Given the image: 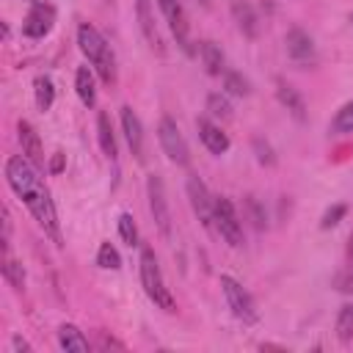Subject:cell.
Segmentation results:
<instances>
[{
  "instance_id": "cell-11",
  "label": "cell",
  "mask_w": 353,
  "mask_h": 353,
  "mask_svg": "<svg viewBox=\"0 0 353 353\" xmlns=\"http://www.w3.org/2000/svg\"><path fill=\"white\" fill-rule=\"evenodd\" d=\"M284 44H287V55L295 63H312L314 61V39L303 28H290L284 36Z\"/></svg>"
},
{
  "instance_id": "cell-30",
  "label": "cell",
  "mask_w": 353,
  "mask_h": 353,
  "mask_svg": "<svg viewBox=\"0 0 353 353\" xmlns=\"http://www.w3.org/2000/svg\"><path fill=\"white\" fill-rule=\"evenodd\" d=\"M345 212H347V207H345V204H334V207H328V210L323 212V218H320V226H323V229L336 226V223L345 218Z\"/></svg>"
},
{
  "instance_id": "cell-7",
  "label": "cell",
  "mask_w": 353,
  "mask_h": 353,
  "mask_svg": "<svg viewBox=\"0 0 353 353\" xmlns=\"http://www.w3.org/2000/svg\"><path fill=\"white\" fill-rule=\"evenodd\" d=\"M146 196H149V210L152 218L157 223V232L163 237H171V210H168V199H165V188L163 179L157 174L146 176Z\"/></svg>"
},
{
  "instance_id": "cell-35",
  "label": "cell",
  "mask_w": 353,
  "mask_h": 353,
  "mask_svg": "<svg viewBox=\"0 0 353 353\" xmlns=\"http://www.w3.org/2000/svg\"><path fill=\"white\" fill-rule=\"evenodd\" d=\"M14 350H30V345H28L25 339H19V336H14Z\"/></svg>"
},
{
  "instance_id": "cell-22",
  "label": "cell",
  "mask_w": 353,
  "mask_h": 353,
  "mask_svg": "<svg viewBox=\"0 0 353 353\" xmlns=\"http://www.w3.org/2000/svg\"><path fill=\"white\" fill-rule=\"evenodd\" d=\"M33 91H36V105H39V110H50L52 102H55V85H52V80H50L47 74H39V77L33 80Z\"/></svg>"
},
{
  "instance_id": "cell-8",
  "label": "cell",
  "mask_w": 353,
  "mask_h": 353,
  "mask_svg": "<svg viewBox=\"0 0 353 353\" xmlns=\"http://www.w3.org/2000/svg\"><path fill=\"white\" fill-rule=\"evenodd\" d=\"M157 6L163 11V17H165V22H168V28H171V33L176 39V44L190 55L193 52V47H190V25H188V14H185L182 3L179 0H157Z\"/></svg>"
},
{
  "instance_id": "cell-16",
  "label": "cell",
  "mask_w": 353,
  "mask_h": 353,
  "mask_svg": "<svg viewBox=\"0 0 353 353\" xmlns=\"http://www.w3.org/2000/svg\"><path fill=\"white\" fill-rule=\"evenodd\" d=\"M232 17H234V22H237V28H240L243 36H248V39H256L259 36V17H256V11H254L251 3L234 0L232 3Z\"/></svg>"
},
{
  "instance_id": "cell-19",
  "label": "cell",
  "mask_w": 353,
  "mask_h": 353,
  "mask_svg": "<svg viewBox=\"0 0 353 353\" xmlns=\"http://www.w3.org/2000/svg\"><path fill=\"white\" fill-rule=\"evenodd\" d=\"M58 345H61V350H66V353H85L91 345H88V339L83 336V331L77 328V325H72V323H63L61 328H58Z\"/></svg>"
},
{
  "instance_id": "cell-31",
  "label": "cell",
  "mask_w": 353,
  "mask_h": 353,
  "mask_svg": "<svg viewBox=\"0 0 353 353\" xmlns=\"http://www.w3.org/2000/svg\"><path fill=\"white\" fill-rule=\"evenodd\" d=\"M245 207H248V218H251L254 229H265V212L259 210V204H256L254 196H245Z\"/></svg>"
},
{
  "instance_id": "cell-39",
  "label": "cell",
  "mask_w": 353,
  "mask_h": 353,
  "mask_svg": "<svg viewBox=\"0 0 353 353\" xmlns=\"http://www.w3.org/2000/svg\"><path fill=\"white\" fill-rule=\"evenodd\" d=\"M350 22H353V17H350Z\"/></svg>"
},
{
  "instance_id": "cell-23",
  "label": "cell",
  "mask_w": 353,
  "mask_h": 353,
  "mask_svg": "<svg viewBox=\"0 0 353 353\" xmlns=\"http://www.w3.org/2000/svg\"><path fill=\"white\" fill-rule=\"evenodd\" d=\"M336 339L347 345L353 339V303H345L336 314Z\"/></svg>"
},
{
  "instance_id": "cell-37",
  "label": "cell",
  "mask_w": 353,
  "mask_h": 353,
  "mask_svg": "<svg viewBox=\"0 0 353 353\" xmlns=\"http://www.w3.org/2000/svg\"><path fill=\"white\" fill-rule=\"evenodd\" d=\"M199 3H210V0H199Z\"/></svg>"
},
{
  "instance_id": "cell-9",
  "label": "cell",
  "mask_w": 353,
  "mask_h": 353,
  "mask_svg": "<svg viewBox=\"0 0 353 353\" xmlns=\"http://www.w3.org/2000/svg\"><path fill=\"white\" fill-rule=\"evenodd\" d=\"M52 25H55V8L50 3H36L22 22V33L28 39H44L52 30Z\"/></svg>"
},
{
  "instance_id": "cell-10",
  "label": "cell",
  "mask_w": 353,
  "mask_h": 353,
  "mask_svg": "<svg viewBox=\"0 0 353 353\" xmlns=\"http://www.w3.org/2000/svg\"><path fill=\"white\" fill-rule=\"evenodd\" d=\"M188 199H190V207H193L196 218L204 226H212V196H210L207 185L193 174L188 176Z\"/></svg>"
},
{
  "instance_id": "cell-38",
  "label": "cell",
  "mask_w": 353,
  "mask_h": 353,
  "mask_svg": "<svg viewBox=\"0 0 353 353\" xmlns=\"http://www.w3.org/2000/svg\"><path fill=\"white\" fill-rule=\"evenodd\" d=\"M33 3H39V0H33Z\"/></svg>"
},
{
  "instance_id": "cell-20",
  "label": "cell",
  "mask_w": 353,
  "mask_h": 353,
  "mask_svg": "<svg viewBox=\"0 0 353 353\" xmlns=\"http://www.w3.org/2000/svg\"><path fill=\"white\" fill-rule=\"evenodd\" d=\"M74 91H77V97L85 108L97 105V83H94V72L88 66H80L74 72Z\"/></svg>"
},
{
  "instance_id": "cell-13",
  "label": "cell",
  "mask_w": 353,
  "mask_h": 353,
  "mask_svg": "<svg viewBox=\"0 0 353 353\" xmlns=\"http://www.w3.org/2000/svg\"><path fill=\"white\" fill-rule=\"evenodd\" d=\"M135 14H138V25H141V33H143V39L149 41V47H152L154 52H163V39H160L157 25H154L152 0H135Z\"/></svg>"
},
{
  "instance_id": "cell-34",
  "label": "cell",
  "mask_w": 353,
  "mask_h": 353,
  "mask_svg": "<svg viewBox=\"0 0 353 353\" xmlns=\"http://www.w3.org/2000/svg\"><path fill=\"white\" fill-rule=\"evenodd\" d=\"M61 168H63V154H61V152H55V154H52V163H50V171H52V174H58Z\"/></svg>"
},
{
  "instance_id": "cell-3",
  "label": "cell",
  "mask_w": 353,
  "mask_h": 353,
  "mask_svg": "<svg viewBox=\"0 0 353 353\" xmlns=\"http://www.w3.org/2000/svg\"><path fill=\"white\" fill-rule=\"evenodd\" d=\"M138 268H141V284H143L146 298H149V301H152L157 309H163L165 314H174V312H176V301H174L171 290L165 287L163 270H160L157 256H154V251H152L149 245H143V248H141Z\"/></svg>"
},
{
  "instance_id": "cell-36",
  "label": "cell",
  "mask_w": 353,
  "mask_h": 353,
  "mask_svg": "<svg viewBox=\"0 0 353 353\" xmlns=\"http://www.w3.org/2000/svg\"><path fill=\"white\" fill-rule=\"evenodd\" d=\"M347 262H350V268H353V234H350V240H347Z\"/></svg>"
},
{
  "instance_id": "cell-12",
  "label": "cell",
  "mask_w": 353,
  "mask_h": 353,
  "mask_svg": "<svg viewBox=\"0 0 353 353\" xmlns=\"http://www.w3.org/2000/svg\"><path fill=\"white\" fill-rule=\"evenodd\" d=\"M17 132H19V143H22V154L41 171L44 168V149H41V141H39V132L33 130L30 121H19L17 124Z\"/></svg>"
},
{
  "instance_id": "cell-25",
  "label": "cell",
  "mask_w": 353,
  "mask_h": 353,
  "mask_svg": "<svg viewBox=\"0 0 353 353\" xmlns=\"http://www.w3.org/2000/svg\"><path fill=\"white\" fill-rule=\"evenodd\" d=\"M223 88L232 97H248L251 94V85L240 72H223Z\"/></svg>"
},
{
  "instance_id": "cell-2",
  "label": "cell",
  "mask_w": 353,
  "mask_h": 353,
  "mask_svg": "<svg viewBox=\"0 0 353 353\" xmlns=\"http://www.w3.org/2000/svg\"><path fill=\"white\" fill-rule=\"evenodd\" d=\"M77 44H80V52L88 58L91 69L99 74V80L105 85H113L116 83V55H113L108 39L91 22H83L77 28Z\"/></svg>"
},
{
  "instance_id": "cell-32",
  "label": "cell",
  "mask_w": 353,
  "mask_h": 353,
  "mask_svg": "<svg viewBox=\"0 0 353 353\" xmlns=\"http://www.w3.org/2000/svg\"><path fill=\"white\" fill-rule=\"evenodd\" d=\"M254 149H256V160L262 163V165H273L276 163V157H273V149L262 141V138H254Z\"/></svg>"
},
{
  "instance_id": "cell-27",
  "label": "cell",
  "mask_w": 353,
  "mask_h": 353,
  "mask_svg": "<svg viewBox=\"0 0 353 353\" xmlns=\"http://www.w3.org/2000/svg\"><path fill=\"white\" fill-rule=\"evenodd\" d=\"M3 279L19 292V290L25 287V270H22V265H19L17 259H6V265H3Z\"/></svg>"
},
{
  "instance_id": "cell-17",
  "label": "cell",
  "mask_w": 353,
  "mask_h": 353,
  "mask_svg": "<svg viewBox=\"0 0 353 353\" xmlns=\"http://www.w3.org/2000/svg\"><path fill=\"white\" fill-rule=\"evenodd\" d=\"M276 97H279V102L298 119V121H303L306 119V105H303V97L290 85V83H284V80H276Z\"/></svg>"
},
{
  "instance_id": "cell-6",
  "label": "cell",
  "mask_w": 353,
  "mask_h": 353,
  "mask_svg": "<svg viewBox=\"0 0 353 353\" xmlns=\"http://www.w3.org/2000/svg\"><path fill=\"white\" fill-rule=\"evenodd\" d=\"M157 138H160V146H163V152L168 154L171 163H176V165H188L190 163V149H188V143H185V138H182V132H179V127H176V121L171 116L160 119Z\"/></svg>"
},
{
  "instance_id": "cell-21",
  "label": "cell",
  "mask_w": 353,
  "mask_h": 353,
  "mask_svg": "<svg viewBox=\"0 0 353 353\" xmlns=\"http://www.w3.org/2000/svg\"><path fill=\"white\" fill-rule=\"evenodd\" d=\"M199 55H201V63H204L207 74H223L226 72V58H223V52L215 41H201Z\"/></svg>"
},
{
  "instance_id": "cell-33",
  "label": "cell",
  "mask_w": 353,
  "mask_h": 353,
  "mask_svg": "<svg viewBox=\"0 0 353 353\" xmlns=\"http://www.w3.org/2000/svg\"><path fill=\"white\" fill-rule=\"evenodd\" d=\"M334 287L339 292H353V270H342L334 276Z\"/></svg>"
},
{
  "instance_id": "cell-28",
  "label": "cell",
  "mask_w": 353,
  "mask_h": 353,
  "mask_svg": "<svg viewBox=\"0 0 353 353\" xmlns=\"http://www.w3.org/2000/svg\"><path fill=\"white\" fill-rule=\"evenodd\" d=\"M207 110H210V116H215V119H232V105H229V99L221 97V94H210V97H207Z\"/></svg>"
},
{
  "instance_id": "cell-26",
  "label": "cell",
  "mask_w": 353,
  "mask_h": 353,
  "mask_svg": "<svg viewBox=\"0 0 353 353\" xmlns=\"http://www.w3.org/2000/svg\"><path fill=\"white\" fill-rule=\"evenodd\" d=\"M97 265L105 268V270H119L121 268V256L110 243H102L99 251H97Z\"/></svg>"
},
{
  "instance_id": "cell-5",
  "label": "cell",
  "mask_w": 353,
  "mask_h": 353,
  "mask_svg": "<svg viewBox=\"0 0 353 353\" xmlns=\"http://www.w3.org/2000/svg\"><path fill=\"white\" fill-rule=\"evenodd\" d=\"M221 290H223V298H226V303H229V309H232V314H234L237 320H243V323H248V325L259 320V312H256V303H254L251 292H248L237 279L221 276Z\"/></svg>"
},
{
  "instance_id": "cell-15",
  "label": "cell",
  "mask_w": 353,
  "mask_h": 353,
  "mask_svg": "<svg viewBox=\"0 0 353 353\" xmlns=\"http://www.w3.org/2000/svg\"><path fill=\"white\" fill-rule=\"evenodd\" d=\"M196 127H199V138H201V143H204L212 154H223V152L229 149V135H226L218 124H212L210 119H199Z\"/></svg>"
},
{
  "instance_id": "cell-14",
  "label": "cell",
  "mask_w": 353,
  "mask_h": 353,
  "mask_svg": "<svg viewBox=\"0 0 353 353\" xmlns=\"http://www.w3.org/2000/svg\"><path fill=\"white\" fill-rule=\"evenodd\" d=\"M121 130H124V138H127L132 154L138 160H143V127H141V119L135 116V110L130 105L121 108Z\"/></svg>"
},
{
  "instance_id": "cell-29",
  "label": "cell",
  "mask_w": 353,
  "mask_h": 353,
  "mask_svg": "<svg viewBox=\"0 0 353 353\" xmlns=\"http://www.w3.org/2000/svg\"><path fill=\"white\" fill-rule=\"evenodd\" d=\"M119 234H121V240L127 245H138V226H135V221H132L130 212H121L119 215Z\"/></svg>"
},
{
  "instance_id": "cell-4",
  "label": "cell",
  "mask_w": 353,
  "mask_h": 353,
  "mask_svg": "<svg viewBox=\"0 0 353 353\" xmlns=\"http://www.w3.org/2000/svg\"><path fill=\"white\" fill-rule=\"evenodd\" d=\"M212 226L218 229V234L232 248H240L243 245V221H240L234 204L226 196H215L212 199Z\"/></svg>"
},
{
  "instance_id": "cell-18",
  "label": "cell",
  "mask_w": 353,
  "mask_h": 353,
  "mask_svg": "<svg viewBox=\"0 0 353 353\" xmlns=\"http://www.w3.org/2000/svg\"><path fill=\"white\" fill-rule=\"evenodd\" d=\"M97 138H99V146H102L105 157L116 163V157H119V146H116V135H113L110 116H108L105 110H99V116H97Z\"/></svg>"
},
{
  "instance_id": "cell-1",
  "label": "cell",
  "mask_w": 353,
  "mask_h": 353,
  "mask_svg": "<svg viewBox=\"0 0 353 353\" xmlns=\"http://www.w3.org/2000/svg\"><path fill=\"white\" fill-rule=\"evenodd\" d=\"M6 182H8V188L22 199V204L30 210V215H33L36 223L44 229V234H47L55 245H63V243H61L58 212H55V204H52V199H50L47 185H44L41 176H39V168H36L25 154H14V157L6 160Z\"/></svg>"
},
{
  "instance_id": "cell-24",
  "label": "cell",
  "mask_w": 353,
  "mask_h": 353,
  "mask_svg": "<svg viewBox=\"0 0 353 353\" xmlns=\"http://www.w3.org/2000/svg\"><path fill=\"white\" fill-rule=\"evenodd\" d=\"M331 132H334V135H347V132H353V102H345V105L336 110V116L331 119Z\"/></svg>"
}]
</instances>
